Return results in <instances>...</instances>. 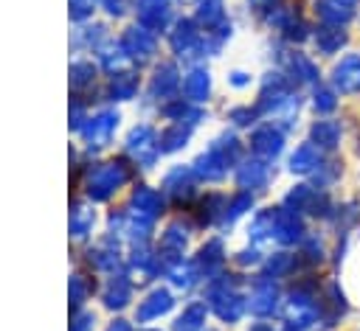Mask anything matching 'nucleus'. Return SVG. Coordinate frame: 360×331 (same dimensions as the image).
<instances>
[{"mask_svg":"<svg viewBox=\"0 0 360 331\" xmlns=\"http://www.w3.org/2000/svg\"><path fill=\"white\" fill-rule=\"evenodd\" d=\"M335 107H338L335 93L326 90V87H318V90H315V109H318V112H332Z\"/></svg>","mask_w":360,"mask_h":331,"instance_id":"obj_9","label":"nucleus"},{"mask_svg":"<svg viewBox=\"0 0 360 331\" xmlns=\"http://www.w3.org/2000/svg\"><path fill=\"white\" fill-rule=\"evenodd\" d=\"M273 306H276V292L273 289H264V292H259L256 295V303H253V309L256 311H273Z\"/></svg>","mask_w":360,"mask_h":331,"instance_id":"obj_10","label":"nucleus"},{"mask_svg":"<svg viewBox=\"0 0 360 331\" xmlns=\"http://www.w3.org/2000/svg\"><path fill=\"white\" fill-rule=\"evenodd\" d=\"M287 317L295 320L298 325H309L315 320V303L304 295H292V300L287 303Z\"/></svg>","mask_w":360,"mask_h":331,"instance_id":"obj_2","label":"nucleus"},{"mask_svg":"<svg viewBox=\"0 0 360 331\" xmlns=\"http://www.w3.org/2000/svg\"><path fill=\"white\" fill-rule=\"evenodd\" d=\"M256 149L264 151V154H276V151L281 149V137H278L273 129H267V132L256 135Z\"/></svg>","mask_w":360,"mask_h":331,"instance_id":"obj_8","label":"nucleus"},{"mask_svg":"<svg viewBox=\"0 0 360 331\" xmlns=\"http://www.w3.org/2000/svg\"><path fill=\"white\" fill-rule=\"evenodd\" d=\"M332 81L340 93H357L360 90V56H343L338 65H335V73H332Z\"/></svg>","mask_w":360,"mask_h":331,"instance_id":"obj_1","label":"nucleus"},{"mask_svg":"<svg viewBox=\"0 0 360 331\" xmlns=\"http://www.w3.org/2000/svg\"><path fill=\"white\" fill-rule=\"evenodd\" d=\"M312 140L318 149H335L340 140V126L335 121H318L312 126Z\"/></svg>","mask_w":360,"mask_h":331,"instance_id":"obj_3","label":"nucleus"},{"mask_svg":"<svg viewBox=\"0 0 360 331\" xmlns=\"http://www.w3.org/2000/svg\"><path fill=\"white\" fill-rule=\"evenodd\" d=\"M290 331H292V328H290Z\"/></svg>","mask_w":360,"mask_h":331,"instance_id":"obj_11","label":"nucleus"},{"mask_svg":"<svg viewBox=\"0 0 360 331\" xmlns=\"http://www.w3.org/2000/svg\"><path fill=\"white\" fill-rule=\"evenodd\" d=\"M276 233H278L281 241H295V238H301V222L295 219V213H290V210L278 213V216H276Z\"/></svg>","mask_w":360,"mask_h":331,"instance_id":"obj_7","label":"nucleus"},{"mask_svg":"<svg viewBox=\"0 0 360 331\" xmlns=\"http://www.w3.org/2000/svg\"><path fill=\"white\" fill-rule=\"evenodd\" d=\"M318 163H321V154H318L312 146H301V149H295V154L290 157V168L298 171V174L312 171Z\"/></svg>","mask_w":360,"mask_h":331,"instance_id":"obj_6","label":"nucleus"},{"mask_svg":"<svg viewBox=\"0 0 360 331\" xmlns=\"http://www.w3.org/2000/svg\"><path fill=\"white\" fill-rule=\"evenodd\" d=\"M315 42H318V50L321 53H335L343 42H346V34L338 28V25H329V28H321L315 34Z\"/></svg>","mask_w":360,"mask_h":331,"instance_id":"obj_5","label":"nucleus"},{"mask_svg":"<svg viewBox=\"0 0 360 331\" xmlns=\"http://www.w3.org/2000/svg\"><path fill=\"white\" fill-rule=\"evenodd\" d=\"M318 17L329 25H340L352 17V8H346L340 0H318Z\"/></svg>","mask_w":360,"mask_h":331,"instance_id":"obj_4","label":"nucleus"}]
</instances>
